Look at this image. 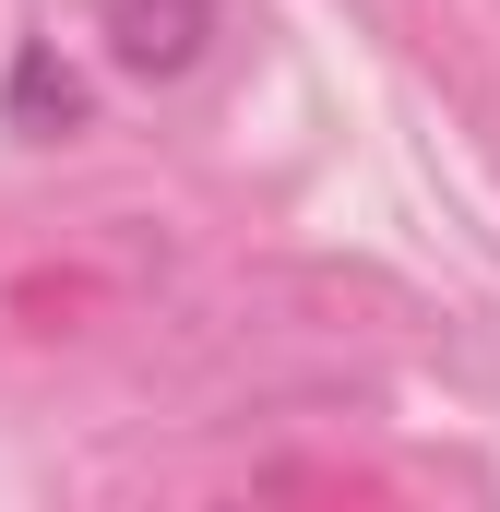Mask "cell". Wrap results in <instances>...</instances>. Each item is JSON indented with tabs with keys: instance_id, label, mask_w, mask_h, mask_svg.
Returning <instances> with one entry per match:
<instances>
[{
	"instance_id": "cell-1",
	"label": "cell",
	"mask_w": 500,
	"mask_h": 512,
	"mask_svg": "<svg viewBox=\"0 0 500 512\" xmlns=\"http://www.w3.org/2000/svg\"><path fill=\"white\" fill-rule=\"evenodd\" d=\"M96 36L131 84H179L215 36V0H96Z\"/></svg>"
},
{
	"instance_id": "cell-2",
	"label": "cell",
	"mask_w": 500,
	"mask_h": 512,
	"mask_svg": "<svg viewBox=\"0 0 500 512\" xmlns=\"http://www.w3.org/2000/svg\"><path fill=\"white\" fill-rule=\"evenodd\" d=\"M48 108H60V131H72V120H84V84H72V72H48V48H24V60H12V120L48 131Z\"/></svg>"
}]
</instances>
